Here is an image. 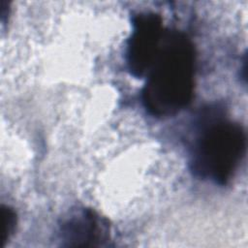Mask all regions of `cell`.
<instances>
[{"mask_svg":"<svg viewBox=\"0 0 248 248\" xmlns=\"http://www.w3.org/2000/svg\"><path fill=\"white\" fill-rule=\"evenodd\" d=\"M196 52L188 36L176 29L166 31L161 48L146 74L141 90L143 107L155 117H170L192 101Z\"/></svg>","mask_w":248,"mask_h":248,"instance_id":"cell-1","label":"cell"},{"mask_svg":"<svg viewBox=\"0 0 248 248\" xmlns=\"http://www.w3.org/2000/svg\"><path fill=\"white\" fill-rule=\"evenodd\" d=\"M246 150L243 127L211 117L201 126L190 151V169L196 176L226 185L234 175Z\"/></svg>","mask_w":248,"mask_h":248,"instance_id":"cell-2","label":"cell"},{"mask_svg":"<svg viewBox=\"0 0 248 248\" xmlns=\"http://www.w3.org/2000/svg\"><path fill=\"white\" fill-rule=\"evenodd\" d=\"M166 31L161 16L156 13L141 12L133 16L126 61L134 77L146 76L161 48Z\"/></svg>","mask_w":248,"mask_h":248,"instance_id":"cell-3","label":"cell"},{"mask_svg":"<svg viewBox=\"0 0 248 248\" xmlns=\"http://www.w3.org/2000/svg\"><path fill=\"white\" fill-rule=\"evenodd\" d=\"M109 237L107 219L91 208L82 207L72 211L59 225L62 246H102Z\"/></svg>","mask_w":248,"mask_h":248,"instance_id":"cell-4","label":"cell"},{"mask_svg":"<svg viewBox=\"0 0 248 248\" xmlns=\"http://www.w3.org/2000/svg\"><path fill=\"white\" fill-rule=\"evenodd\" d=\"M16 224V214L10 206L2 205L0 209V247L4 246L13 233Z\"/></svg>","mask_w":248,"mask_h":248,"instance_id":"cell-5","label":"cell"}]
</instances>
